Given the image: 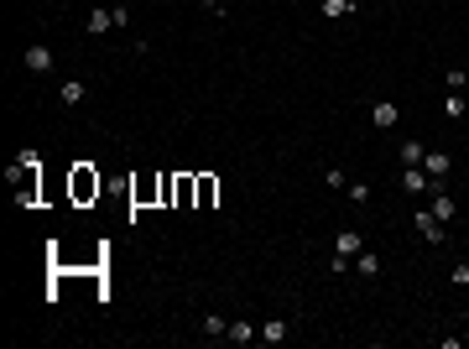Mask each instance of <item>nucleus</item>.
I'll list each match as a JSON object with an SVG mask.
<instances>
[{"label": "nucleus", "instance_id": "obj_1", "mask_svg": "<svg viewBox=\"0 0 469 349\" xmlns=\"http://www.w3.org/2000/svg\"><path fill=\"white\" fill-rule=\"evenodd\" d=\"M412 224H417V235H422L428 245H443V240H448V224L438 219L433 209H417V214H412Z\"/></svg>", "mask_w": 469, "mask_h": 349}, {"label": "nucleus", "instance_id": "obj_2", "mask_svg": "<svg viewBox=\"0 0 469 349\" xmlns=\"http://www.w3.org/2000/svg\"><path fill=\"white\" fill-rule=\"evenodd\" d=\"M73 198H99V172H89V167H73Z\"/></svg>", "mask_w": 469, "mask_h": 349}, {"label": "nucleus", "instance_id": "obj_3", "mask_svg": "<svg viewBox=\"0 0 469 349\" xmlns=\"http://www.w3.org/2000/svg\"><path fill=\"white\" fill-rule=\"evenodd\" d=\"M115 32V6H94L89 11V37H105Z\"/></svg>", "mask_w": 469, "mask_h": 349}, {"label": "nucleus", "instance_id": "obj_4", "mask_svg": "<svg viewBox=\"0 0 469 349\" xmlns=\"http://www.w3.org/2000/svg\"><path fill=\"white\" fill-rule=\"evenodd\" d=\"M26 73H47V68H52V47H42V42H32V47H26Z\"/></svg>", "mask_w": 469, "mask_h": 349}, {"label": "nucleus", "instance_id": "obj_5", "mask_svg": "<svg viewBox=\"0 0 469 349\" xmlns=\"http://www.w3.org/2000/svg\"><path fill=\"white\" fill-rule=\"evenodd\" d=\"M448 167H454V162H448V152H428V157H422V172H428V183H443Z\"/></svg>", "mask_w": 469, "mask_h": 349}, {"label": "nucleus", "instance_id": "obj_6", "mask_svg": "<svg viewBox=\"0 0 469 349\" xmlns=\"http://www.w3.org/2000/svg\"><path fill=\"white\" fill-rule=\"evenodd\" d=\"M334 250H339V256H344V261H350V256H360V250H365V240H360V230H339V240H334Z\"/></svg>", "mask_w": 469, "mask_h": 349}, {"label": "nucleus", "instance_id": "obj_7", "mask_svg": "<svg viewBox=\"0 0 469 349\" xmlns=\"http://www.w3.org/2000/svg\"><path fill=\"white\" fill-rule=\"evenodd\" d=\"M370 120L381 130H391V126H397V105H391V99H375V105H370Z\"/></svg>", "mask_w": 469, "mask_h": 349}, {"label": "nucleus", "instance_id": "obj_8", "mask_svg": "<svg viewBox=\"0 0 469 349\" xmlns=\"http://www.w3.org/2000/svg\"><path fill=\"white\" fill-rule=\"evenodd\" d=\"M433 214H438V219H443V224H448V219H454V214H459V203H454V198H448V193H443V188H438V183H433Z\"/></svg>", "mask_w": 469, "mask_h": 349}, {"label": "nucleus", "instance_id": "obj_9", "mask_svg": "<svg viewBox=\"0 0 469 349\" xmlns=\"http://www.w3.org/2000/svg\"><path fill=\"white\" fill-rule=\"evenodd\" d=\"M287 339V318H266L261 323V344H281Z\"/></svg>", "mask_w": 469, "mask_h": 349}, {"label": "nucleus", "instance_id": "obj_10", "mask_svg": "<svg viewBox=\"0 0 469 349\" xmlns=\"http://www.w3.org/2000/svg\"><path fill=\"white\" fill-rule=\"evenodd\" d=\"M256 339H261L256 323H246V318H240V323H230V344H256Z\"/></svg>", "mask_w": 469, "mask_h": 349}, {"label": "nucleus", "instance_id": "obj_11", "mask_svg": "<svg viewBox=\"0 0 469 349\" xmlns=\"http://www.w3.org/2000/svg\"><path fill=\"white\" fill-rule=\"evenodd\" d=\"M422 157H428L422 141H401V167H422Z\"/></svg>", "mask_w": 469, "mask_h": 349}, {"label": "nucleus", "instance_id": "obj_12", "mask_svg": "<svg viewBox=\"0 0 469 349\" xmlns=\"http://www.w3.org/2000/svg\"><path fill=\"white\" fill-rule=\"evenodd\" d=\"M401 188H407V193H428V172H422V167H407V172H401Z\"/></svg>", "mask_w": 469, "mask_h": 349}, {"label": "nucleus", "instance_id": "obj_13", "mask_svg": "<svg viewBox=\"0 0 469 349\" xmlns=\"http://www.w3.org/2000/svg\"><path fill=\"white\" fill-rule=\"evenodd\" d=\"M203 334L209 339H230V323H224L219 313H203Z\"/></svg>", "mask_w": 469, "mask_h": 349}, {"label": "nucleus", "instance_id": "obj_14", "mask_svg": "<svg viewBox=\"0 0 469 349\" xmlns=\"http://www.w3.org/2000/svg\"><path fill=\"white\" fill-rule=\"evenodd\" d=\"M323 16L339 21V16H355V0H323Z\"/></svg>", "mask_w": 469, "mask_h": 349}, {"label": "nucleus", "instance_id": "obj_15", "mask_svg": "<svg viewBox=\"0 0 469 349\" xmlns=\"http://www.w3.org/2000/svg\"><path fill=\"white\" fill-rule=\"evenodd\" d=\"M58 99H63V105H83V83H58Z\"/></svg>", "mask_w": 469, "mask_h": 349}, {"label": "nucleus", "instance_id": "obj_16", "mask_svg": "<svg viewBox=\"0 0 469 349\" xmlns=\"http://www.w3.org/2000/svg\"><path fill=\"white\" fill-rule=\"evenodd\" d=\"M355 266H360V277H381V256H370V250H360Z\"/></svg>", "mask_w": 469, "mask_h": 349}, {"label": "nucleus", "instance_id": "obj_17", "mask_svg": "<svg viewBox=\"0 0 469 349\" xmlns=\"http://www.w3.org/2000/svg\"><path fill=\"white\" fill-rule=\"evenodd\" d=\"M464 83H469L464 68H448V73H443V89H448V94H464Z\"/></svg>", "mask_w": 469, "mask_h": 349}, {"label": "nucleus", "instance_id": "obj_18", "mask_svg": "<svg viewBox=\"0 0 469 349\" xmlns=\"http://www.w3.org/2000/svg\"><path fill=\"white\" fill-rule=\"evenodd\" d=\"M214 193H219V183H214V177H199V209H209Z\"/></svg>", "mask_w": 469, "mask_h": 349}, {"label": "nucleus", "instance_id": "obj_19", "mask_svg": "<svg viewBox=\"0 0 469 349\" xmlns=\"http://www.w3.org/2000/svg\"><path fill=\"white\" fill-rule=\"evenodd\" d=\"M443 115H448V120L464 115V94H448V99H443Z\"/></svg>", "mask_w": 469, "mask_h": 349}, {"label": "nucleus", "instance_id": "obj_20", "mask_svg": "<svg viewBox=\"0 0 469 349\" xmlns=\"http://www.w3.org/2000/svg\"><path fill=\"white\" fill-rule=\"evenodd\" d=\"M448 281H454V287H469V261H459V266L448 271Z\"/></svg>", "mask_w": 469, "mask_h": 349}, {"label": "nucleus", "instance_id": "obj_21", "mask_svg": "<svg viewBox=\"0 0 469 349\" xmlns=\"http://www.w3.org/2000/svg\"><path fill=\"white\" fill-rule=\"evenodd\" d=\"M203 11H209V16H224V0H203Z\"/></svg>", "mask_w": 469, "mask_h": 349}]
</instances>
